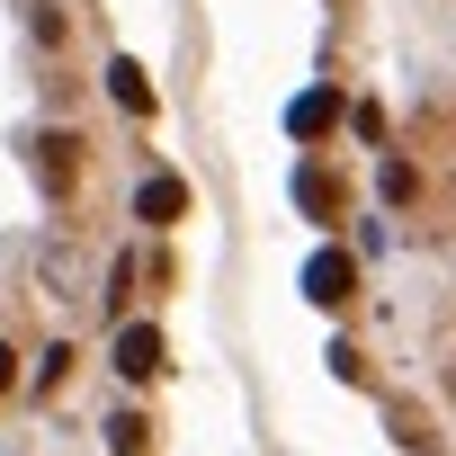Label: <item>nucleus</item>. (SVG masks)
<instances>
[{
  "mask_svg": "<svg viewBox=\"0 0 456 456\" xmlns=\"http://www.w3.org/2000/svg\"><path fill=\"white\" fill-rule=\"evenodd\" d=\"M117 367H126V376H161V331H152V322H126V331H117Z\"/></svg>",
  "mask_w": 456,
  "mask_h": 456,
  "instance_id": "nucleus-1",
  "label": "nucleus"
},
{
  "mask_svg": "<svg viewBox=\"0 0 456 456\" xmlns=\"http://www.w3.org/2000/svg\"><path fill=\"white\" fill-rule=\"evenodd\" d=\"M10 376H19V358H10V349H0V394H10Z\"/></svg>",
  "mask_w": 456,
  "mask_h": 456,
  "instance_id": "nucleus-5",
  "label": "nucleus"
},
{
  "mask_svg": "<svg viewBox=\"0 0 456 456\" xmlns=\"http://www.w3.org/2000/svg\"><path fill=\"white\" fill-rule=\"evenodd\" d=\"M134 215H143V224H170V215H179V179H143Z\"/></svg>",
  "mask_w": 456,
  "mask_h": 456,
  "instance_id": "nucleus-3",
  "label": "nucleus"
},
{
  "mask_svg": "<svg viewBox=\"0 0 456 456\" xmlns=\"http://www.w3.org/2000/svg\"><path fill=\"white\" fill-rule=\"evenodd\" d=\"M305 287H314V305H340V296H349V260H340V251H322V260L305 269Z\"/></svg>",
  "mask_w": 456,
  "mask_h": 456,
  "instance_id": "nucleus-2",
  "label": "nucleus"
},
{
  "mask_svg": "<svg viewBox=\"0 0 456 456\" xmlns=\"http://www.w3.org/2000/svg\"><path fill=\"white\" fill-rule=\"evenodd\" d=\"M108 99H117V108H152V90H143V72H134V63H117V72H108Z\"/></svg>",
  "mask_w": 456,
  "mask_h": 456,
  "instance_id": "nucleus-4",
  "label": "nucleus"
}]
</instances>
